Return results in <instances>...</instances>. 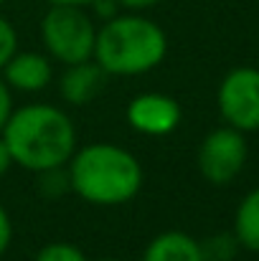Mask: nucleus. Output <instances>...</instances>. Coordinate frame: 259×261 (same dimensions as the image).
Returning <instances> with one entry per match:
<instances>
[{"label": "nucleus", "mask_w": 259, "mask_h": 261, "mask_svg": "<svg viewBox=\"0 0 259 261\" xmlns=\"http://www.w3.org/2000/svg\"><path fill=\"white\" fill-rule=\"evenodd\" d=\"M43 3H49V5H77V8H86L94 0H43Z\"/></svg>", "instance_id": "nucleus-18"}, {"label": "nucleus", "mask_w": 259, "mask_h": 261, "mask_svg": "<svg viewBox=\"0 0 259 261\" xmlns=\"http://www.w3.org/2000/svg\"><path fill=\"white\" fill-rule=\"evenodd\" d=\"M41 38L46 51L64 66L91 59L97 25L77 5H49L41 20Z\"/></svg>", "instance_id": "nucleus-4"}, {"label": "nucleus", "mask_w": 259, "mask_h": 261, "mask_svg": "<svg viewBox=\"0 0 259 261\" xmlns=\"http://www.w3.org/2000/svg\"><path fill=\"white\" fill-rule=\"evenodd\" d=\"M117 8H125V10H148L153 5H158L160 0H114Z\"/></svg>", "instance_id": "nucleus-16"}, {"label": "nucleus", "mask_w": 259, "mask_h": 261, "mask_svg": "<svg viewBox=\"0 0 259 261\" xmlns=\"http://www.w3.org/2000/svg\"><path fill=\"white\" fill-rule=\"evenodd\" d=\"M13 165V158H10V150H8V145H5V140H3V135H0V177L8 173V168Z\"/></svg>", "instance_id": "nucleus-17"}, {"label": "nucleus", "mask_w": 259, "mask_h": 261, "mask_svg": "<svg viewBox=\"0 0 259 261\" xmlns=\"http://www.w3.org/2000/svg\"><path fill=\"white\" fill-rule=\"evenodd\" d=\"M3 3H5V0H0V5H3Z\"/></svg>", "instance_id": "nucleus-20"}, {"label": "nucleus", "mask_w": 259, "mask_h": 261, "mask_svg": "<svg viewBox=\"0 0 259 261\" xmlns=\"http://www.w3.org/2000/svg\"><path fill=\"white\" fill-rule=\"evenodd\" d=\"M143 261H208L206 254H203V246L191 239L188 233L183 231H163L158 233L145 254H143Z\"/></svg>", "instance_id": "nucleus-10"}, {"label": "nucleus", "mask_w": 259, "mask_h": 261, "mask_svg": "<svg viewBox=\"0 0 259 261\" xmlns=\"http://www.w3.org/2000/svg\"><path fill=\"white\" fill-rule=\"evenodd\" d=\"M10 112H13V96H10V87H8V84L0 79V132H3V127H5V122H8Z\"/></svg>", "instance_id": "nucleus-15"}, {"label": "nucleus", "mask_w": 259, "mask_h": 261, "mask_svg": "<svg viewBox=\"0 0 259 261\" xmlns=\"http://www.w3.org/2000/svg\"><path fill=\"white\" fill-rule=\"evenodd\" d=\"M99 261H120V259H99Z\"/></svg>", "instance_id": "nucleus-19"}, {"label": "nucleus", "mask_w": 259, "mask_h": 261, "mask_svg": "<svg viewBox=\"0 0 259 261\" xmlns=\"http://www.w3.org/2000/svg\"><path fill=\"white\" fill-rule=\"evenodd\" d=\"M10 239H13V223H10V216H8V211L0 205V256L8 251V246H10Z\"/></svg>", "instance_id": "nucleus-14"}, {"label": "nucleus", "mask_w": 259, "mask_h": 261, "mask_svg": "<svg viewBox=\"0 0 259 261\" xmlns=\"http://www.w3.org/2000/svg\"><path fill=\"white\" fill-rule=\"evenodd\" d=\"M36 261H86L84 251L74 244H66V241H54V244H46L38 254Z\"/></svg>", "instance_id": "nucleus-12"}, {"label": "nucleus", "mask_w": 259, "mask_h": 261, "mask_svg": "<svg viewBox=\"0 0 259 261\" xmlns=\"http://www.w3.org/2000/svg\"><path fill=\"white\" fill-rule=\"evenodd\" d=\"M18 51V33L10 25V20H5L0 15V69L5 66V61Z\"/></svg>", "instance_id": "nucleus-13"}, {"label": "nucleus", "mask_w": 259, "mask_h": 261, "mask_svg": "<svg viewBox=\"0 0 259 261\" xmlns=\"http://www.w3.org/2000/svg\"><path fill=\"white\" fill-rule=\"evenodd\" d=\"M234 236L244 249L259 251V188L247 193L239 203L234 218Z\"/></svg>", "instance_id": "nucleus-11"}, {"label": "nucleus", "mask_w": 259, "mask_h": 261, "mask_svg": "<svg viewBox=\"0 0 259 261\" xmlns=\"http://www.w3.org/2000/svg\"><path fill=\"white\" fill-rule=\"evenodd\" d=\"M104 82H107V71L94 59L69 64L61 76V96L72 104H89L91 99L99 96Z\"/></svg>", "instance_id": "nucleus-9"}, {"label": "nucleus", "mask_w": 259, "mask_h": 261, "mask_svg": "<svg viewBox=\"0 0 259 261\" xmlns=\"http://www.w3.org/2000/svg\"><path fill=\"white\" fill-rule=\"evenodd\" d=\"M168 51L166 31L137 13L112 15L97 28L91 59L107 71V76H137L155 69Z\"/></svg>", "instance_id": "nucleus-3"}, {"label": "nucleus", "mask_w": 259, "mask_h": 261, "mask_svg": "<svg viewBox=\"0 0 259 261\" xmlns=\"http://www.w3.org/2000/svg\"><path fill=\"white\" fill-rule=\"evenodd\" d=\"M0 135L13 163L33 173L64 168L77 150L74 122L54 104H26L13 109Z\"/></svg>", "instance_id": "nucleus-1"}, {"label": "nucleus", "mask_w": 259, "mask_h": 261, "mask_svg": "<svg viewBox=\"0 0 259 261\" xmlns=\"http://www.w3.org/2000/svg\"><path fill=\"white\" fill-rule=\"evenodd\" d=\"M66 175L72 190L94 205H122L143 188V168L137 158L112 142H94L74 150Z\"/></svg>", "instance_id": "nucleus-2"}, {"label": "nucleus", "mask_w": 259, "mask_h": 261, "mask_svg": "<svg viewBox=\"0 0 259 261\" xmlns=\"http://www.w3.org/2000/svg\"><path fill=\"white\" fill-rule=\"evenodd\" d=\"M247 163L244 132L234 127H219L208 132L198 147V170L214 185H226L242 173Z\"/></svg>", "instance_id": "nucleus-6"}, {"label": "nucleus", "mask_w": 259, "mask_h": 261, "mask_svg": "<svg viewBox=\"0 0 259 261\" xmlns=\"http://www.w3.org/2000/svg\"><path fill=\"white\" fill-rule=\"evenodd\" d=\"M0 71L3 82L18 91H41L51 84L54 76L51 61L36 51H15Z\"/></svg>", "instance_id": "nucleus-8"}, {"label": "nucleus", "mask_w": 259, "mask_h": 261, "mask_svg": "<svg viewBox=\"0 0 259 261\" xmlns=\"http://www.w3.org/2000/svg\"><path fill=\"white\" fill-rule=\"evenodd\" d=\"M219 112L239 132L259 129V69H231L219 87Z\"/></svg>", "instance_id": "nucleus-5"}, {"label": "nucleus", "mask_w": 259, "mask_h": 261, "mask_svg": "<svg viewBox=\"0 0 259 261\" xmlns=\"http://www.w3.org/2000/svg\"><path fill=\"white\" fill-rule=\"evenodd\" d=\"M127 122L132 129L150 137L168 135L180 124V104L168 94H140L127 104Z\"/></svg>", "instance_id": "nucleus-7"}]
</instances>
